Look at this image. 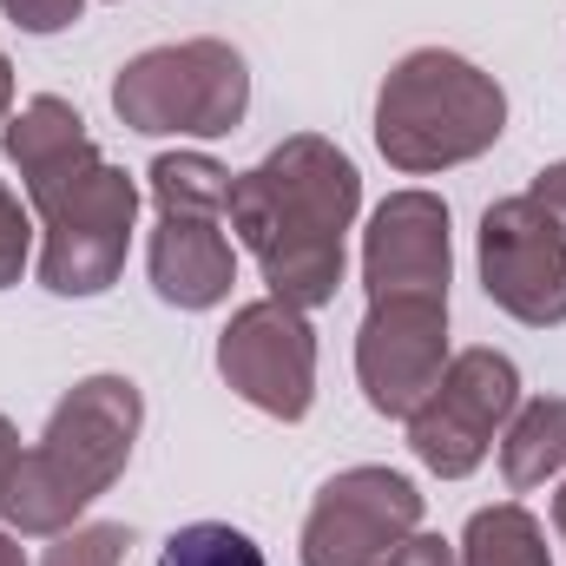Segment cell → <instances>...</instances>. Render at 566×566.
<instances>
[{"label":"cell","mask_w":566,"mask_h":566,"mask_svg":"<svg viewBox=\"0 0 566 566\" xmlns=\"http://www.w3.org/2000/svg\"><path fill=\"white\" fill-rule=\"evenodd\" d=\"M481 290L527 329L566 323V224L527 191L481 218Z\"/></svg>","instance_id":"30bf717a"},{"label":"cell","mask_w":566,"mask_h":566,"mask_svg":"<svg viewBox=\"0 0 566 566\" xmlns=\"http://www.w3.org/2000/svg\"><path fill=\"white\" fill-rule=\"evenodd\" d=\"M422 527V494L396 468H343L303 514V566H382Z\"/></svg>","instance_id":"ba28073f"},{"label":"cell","mask_w":566,"mask_h":566,"mask_svg":"<svg viewBox=\"0 0 566 566\" xmlns=\"http://www.w3.org/2000/svg\"><path fill=\"white\" fill-rule=\"evenodd\" d=\"M145 428V396L133 376H86L60 396L40 441L20 454L13 488L0 494V521L27 541H53L80 527V514L126 474Z\"/></svg>","instance_id":"3957f363"},{"label":"cell","mask_w":566,"mask_h":566,"mask_svg":"<svg viewBox=\"0 0 566 566\" xmlns=\"http://www.w3.org/2000/svg\"><path fill=\"white\" fill-rule=\"evenodd\" d=\"M382 566H461V547H448L441 534H422V527H416Z\"/></svg>","instance_id":"ffe728a7"},{"label":"cell","mask_w":566,"mask_h":566,"mask_svg":"<svg viewBox=\"0 0 566 566\" xmlns=\"http://www.w3.org/2000/svg\"><path fill=\"white\" fill-rule=\"evenodd\" d=\"M145 271L171 310H218L238 283V251L224 238V218L158 211V231L145 244Z\"/></svg>","instance_id":"7c38bea8"},{"label":"cell","mask_w":566,"mask_h":566,"mask_svg":"<svg viewBox=\"0 0 566 566\" xmlns=\"http://www.w3.org/2000/svg\"><path fill=\"white\" fill-rule=\"evenodd\" d=\"M501 474L514 494L547 488L554 474H566V396H534L521 402L507 428H501Z\"/></svg>","instance_id":"4fadbf2b"},{"label":"cell","mask_w":566,"mask_h":566,"mask_svg":"<svg viewBox=\"0 0 566 566\" xmlns=\"http://www.w3.org/2000/svg\"><path fill=\"white\" fill-rule=\"evenodd\" d=\"M356 211H363V171L349 165L343 145L316 133L271 145L251 171L231 178V205H224L238 244L258 258L271 296L296 310H323L336 296Z\"/></svg>","instance_id":"7a4b0ae2"},{"label":"cell","mask_w":566,"mask_h":566,"mask_svg":"<svg viewBox=\"0 0 566 566\" xmlns=\"http://www.w3.org/2000/svg\"><path fill=\"white\" fill-rule=\"evenodd\" d=\"M158 566H271V560H264V547L244 527H231V521H191V527H178L158 547Z\"/></svg>","instance_id":"2e32d148"},{"label":"cell","mask_w":566,"mask_h":566,"mask_svg":"<svg viewBox=\"0 0 566 566\" xmlns=\"http://www.w3.org/2000/svg\"><path fill=\"white\" fill-rule=\"evenodd\" d=\"M20 454H27V448H20V428L0 416V494H7V488H13V474H20Z\"/></svg>","instance_id":"7402d4cb"},{"label":"cell","mask_w":566,"mask_h":566,"mask_svg":"<svg viewBox=\"0 0 566 566\" xmlns=\"http://www.w3.org/2000/svg\"><path fill=\"white\" fill-rule=\"evenodd\" d=\"M0 13H7L20 33H66V27L86 13V0H0Z\"/></svg>","instance_id":"d6986e66"},{"label":"cell","mask_w":566,"mask_h":566,"mask_svg":"<svg viewBox=\"0 0 566 566\" xmlns=\"http://www.w3.org/2000/svg\"><path fill=\"white\" fill-rule=\"evenodd\" d=\"M145 185H151V205L158 211L224 218V205H231V171L218 158H205V151H158L151 171H145Z\"/></svg>","instance_id":"9a60e30c"},{"label":"cell","mask_w":566,"mask_h":566,"mask_svg":"<svg viewBox=\"0 0 566 566\" xmlns=\"http://www.w3.org/2000/svg\"><path fill=\"white\" fill-rule=\"evenodd\" d=\"M218 376L264 416L303 422L316 402V329L310 310L258 296L244 310H231L224 336H218Z\"/></svg>","instance_id":"9c48e42d"},{"label":"cell","mask_w":566,"mask_h":566,"mask_svg":"<svg viewBox=\"0 0 566 566\" xmlns=\"http://www.w3.org/2000/svg\"><path fill=\"white\" fill-rule=\"evenodd\" d=\"M461 566H554V547H547V527L521 501H501L468 521Z\"/></svg>","instance_id":"5bb4252c"},{"label":"cell","mask_w":566,"mask_h":566,"mask_svg":"<svg viewBox=\"0 0 566 566\" xmlns=\"http://www.w3.org/2000/svg\"><path fill=\"white\" fill-rule=\"evenodd\" d=\"M113 113L145 139H224L251 113V66L231 40L145 46L113 80Z\"/></svg>","instance_id":"5b68a950"},{"label":"cell","mask_w":566,"mask_h":566,"mask_svg":"<svg viewBox=\"0 0 566 566\" xmlns=\"http://www.w3.org/2000/svg\"><path fill=\"white\" fill-rule=\"evenodd\" d=\"M514 409H521V369L501 349H461L448 356L428 402L409 416V448L428 474L468 481L488 461V448L501 441Z\"/></svg>","instance_id":"8992f818"},{"label":"cell","mask_w":566,"mask_h":566,"mask_svg":"<svg viewBox=\"0 0 566 566\" xmlns=\"http://www.w3.org/2000/svg\"><path fill=\"white\" fill-rule=\"evenodd\" d=\"M27 258H33V224H27L20 198L0 185V290H7V283H20Z\"/></svg>","instance_id":"ac0fdd59"},{"label":"cell","mask_w":566,"mask_h":566,"mask_svg":"<svg viewBox=\"0 0 566 566\" xmlns=\"http://www.w3.org/2000/svg\"><path fill=\"white\" fill-rule=\"evenodd\" d=\"M0 566H27V554H20V534H13V527H0Z\"/></svg>","instance_id":"603a6c76"},{"label":"cell","mask_w":566,"mask_h":566,"mask_svg":"<svg viewBox=\"0 0 566 566\" xmlns=\"http://www.w3.org/2000/svg\"><path fill=\"white\" fill-rule=\"evenodd\" d=\"M554 534H560V547H566V481H560V494H554Z\"/></svg>","instance_id":"d4e9b609"},{"label":"cell","mask_w":566,"mask_h":566,"mask_svg":"<svg viewBox=\"0 0 566 566\" xmlns=\"http://www.w3.org/2000/svg\"><path fill=\"white\" fill-rule=\"evenodd\" d=\"M126 547H133V534L119 521H86V527L53 534V547L40 554V566H119Z\"/></svg>","instance_id":"e0dca14e"},{"label":"cell","mask_w":566,"mask_h":566,"mask_svg":"<svg viewBox=\"0 0 566 566\" xmlns=\"http://www.w3.org/2000/svg\"><path fill=\"white\" fill-rule=\"evenodd\" d=\"M7 113H13V66H7V53H0V126H7Z\"/></svg>","instance_id":"cb8c5ba5"},{"label":"cell","mask_w":566,"mask_h":566,"mask_svg":"<svg viewBox=\"0 0 566 566\" xmlns=\"http://www.w3.org/2000/svg\"><path fill=\"white\" fill-rule=\"evenodd\" d=\"M448 369V296L441 290H389L369 296L356 329V382L376 416L409 422Z\"/></svg>","instance_id":"52a82bcc"},{"label":"cell","mask_w":566,"mask_h":566,"mask_svg":"<svg viewBox=\"0 0 566 566\" xmlns=\"http://www.w3.org/2000/svg\"><path fill=\"white\" fill-rule=\"evenodd\" d=\"M7 158L20 165L27 198L40 211V283L53 296L113 290L133 251L139 185L93 145L86 119L53 93L7 113Z\"/></svg>","instance_id":"6da1fadb"},{"label":"cell","mask_w":566,"mask_h":566,"mask_svg":"<svg viewBox=\"0 0 566 566\" xmlns=\"http://www.w3.org/2000/svg\"><path fill=\"white\" fill-rule=\"evenodd\" d=\"M527 198H534V205H547V211L566 224V158H560V165H547V171L527 185Z\"/></svg>","instance_id":"44dd1931"},{"label":"cell","mask_w":566,"mask_h":566,"mask_svg":"<svg viewBox=\"0 0 566 566\" xmlns=\"http://www.w3.org/2000/svg\"><path fill=\"white\" fill-rule=\"evenodd\" d=\"M454 277V244H448V205L434 191H389L369 211L363 231V283L369 296L389 290H441Z\"/></svg>","instance_id":"8fae6325"},{"label":"cell","mask_w":566,"mask_h":566,"mask_svg":"<svg viewBox=\"0 0 566 566\" xmlns=\"http://www.w3.org/2000/svg\"><path fill=\"white\" fill-rule=\"evenodd\" d=\"M507 133V93L494 73L448 46H416L389 66L376 93V145L396 171L428 178L494 151Z\"/></svg>","instance_id":"277c9868"}]
</instances>
